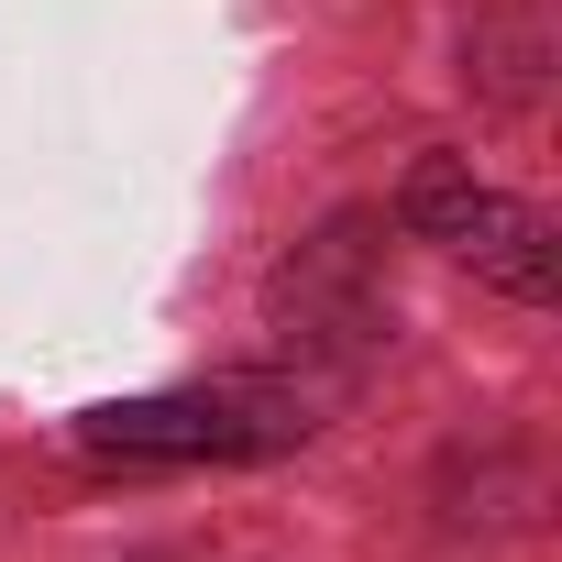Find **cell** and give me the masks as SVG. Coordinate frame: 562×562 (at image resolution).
Wrapping results in <instances>:
<instances>
[{"mask_svg": "<svg viewBox=\"0 0 562 562\" xmlns=\"http://www.w3.org/2000/svg\"><path fill=\"white\" fill-rule=\"evenodd\" d=\"M89 452L111 463H243V452H288L310 441V397L288 386H177V397H122L78 419Z\"/></svg>", "mask_w": 562, "mask_h": 562, "instance_id": "6da1fadb", "label": "cell"}, {"mask_svg": "<svg viewBox=\"0 0 562 562\" xmlns=\"http://www.w3.org/2000/svg\"><path fill=\"white\" fill-rule=\"evenodd\" d=\"M452 254H463L474 276H496L507 299H551V288H562V254H551V221H540L529 199H496V188L474 199V221H463V243H452Z\"/></svg>", "mask_w": 562, "mask_h": 562, "instance_id": "7a4b0ae2", "label": "cell"}, {"mask_svg": "<svg viewBox=\"0 0 562 562\" xmlns=\"http://www.w3.org/2000/svg\"><path fill=\"white\" fill-rule=\"evenodd\" d=\"M474 199H485V188H474V166H463V155H419V166H408V188H397V221H408L419 243H463Z\"/></svg>", "mask_w": 562, "mask_h": 562, "instance_id": "3957f363", "label": "cell"}]
</instances>
